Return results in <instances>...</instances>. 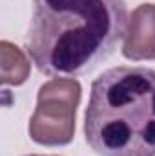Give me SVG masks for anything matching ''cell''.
<instances>
[{
	"label": "cell",
	"mask_w": 155,
	"mask_h": 156,
	"mask_svg": "<svg viewBox=\"0 0 155 156\" xmlns=\"http://www.w3.org/2000/svg\"><path fill=\"white\" fill-rule=\"evenodd\" d=\"M29 156H37V154H29Z\"/></svg>",
	"instance_id": "obj_6"
},
{
	"label": "cell",
	"mask_w": 155,
	"mask_h": 156,
	"mask_svg": "<svg viewBox=\"0 0 155 156\" xmlns=\"http://www.w3.org/2000/svg\"><path fill=\"white\" fill-rule=\"evenodd\" d=\"M2 83H13V85H20L26 82V78L29 75V64L24 58L22 51L9 44V42H2Z\"/></svg>",
	"instance_id": "obj_5"
},
{
	"label": "cell",
	"mask_w": 155,
	"mask_h": 156,
	"mask_svg": "<svg viewBox=\"0 0 155 156\" xmlns=\"http://www.w3.org/2000/svg\"><path fill=\"white\" fill-rule=\"evenodd\" d=\"M86 144L99 156H155V71L119 66L93 80Z\"/></svg>",
	"instance_id": "obj_2"
},
{
	"label": "cell",
	"mask_w": 155,
	"mask_h": 156,
	"mask_svg": "<svg viewBox=\"0 0 155 156\" xmlns=\"http://www.w3.org/2000/svg\"><path fill=\"white\" fill-rule=\"evenodd\" d=\"M80 83L57 78L39 89L37 111L29 120V136L42 145H66L73 140Z\"/></svg>",
	"instance_id": "obj_3"
},
{
	"label": "cell",
	"mask_w": 155,
	"mask_h": 156,
	"mask_svg": "<svg viewBox=\"0 0 155 156\" xmlns=\"http://www.w3.org/2000/svg\"><path fill=\"white\" fill-rule=\"evenodd\" d=\"M122 55L130 60L155 58V4H141L137 9H133Z\"/></svg>",
	"instance_id": "obj_4"
},
{
	"label": "cell",
	"mask_w": 155,
	"mask_h": 156,
	"mask_svg": "<svg viewBox=\"0 0 155 156\" xmlns=\"http://www.w3.org/2000/svg\"><path fill=\"white\" fill-rule=\"evenodd\" d=\"M128 24L124 0H31L26 51L47 76H78L113 55Z\"/></svg>",
	"instance_id": "obj_1"
}]
</instances>
